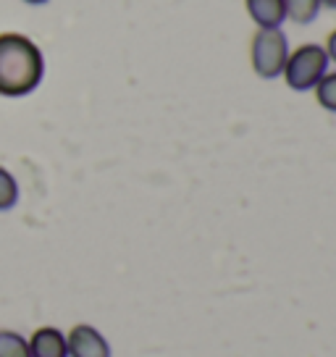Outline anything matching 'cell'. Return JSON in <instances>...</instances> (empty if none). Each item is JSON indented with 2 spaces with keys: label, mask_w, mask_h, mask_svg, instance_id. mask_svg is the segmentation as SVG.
<instances>
[{
  "label": "cell",
  "mask_w": 336,
  "mask_h": 357,
  "mask_svg": "<svg viewBox=\"0 0 336 357\" xmlns=\"http://www.w3.org/2000/svg\"><path fill=\"white\" fill-rule=\"evenodd\" d=\"M326 56H328V61H334L336 63V29L331 34H328V40H326Z\"/></svg>",
  "instance_id": "8fae6325"
},
{
  "label": "cell",
  "mask_w": 336,
  "mask_h": 357,
  "mask_svg": "<svg viewBox=\"0 0 336 357\" xmlns=\"http://www.w3.org/2000/svg\"><path fill=\"white\" fill-rule=\"evenodd\" d=\"M19 202V181L8 168L0 166V213L11 211Z\"/></svg>",
  "instance_id": "9c48e42d"
},
{
  "label": "cell",
  "mask_w": 336,
  "mask_h": 357,
  "mask_svg": "<svg viewBox=\"0 0 336 357\" xmlns=\"http://www.w3.org/2000/svg\"><path fill=\"white\" fill-rule=\"evenodd\" d=\"M328 56H326V50L321 45L315 43H305L300 47H294L289 50V58H287V63H284V79H287V84L291 89H297V92H307V89H313L323 74H328Z\"/></svg>",
  "instance_id": "7a4b0ae2"
},
{
  "label": "cell",
  "mask_w": 336,
  "mask_h": 357,
  "mask_svg": "<svg viewBox=\"0 0 336 357\" xmlns=\"http://www.w3.org/2000/svg\"><path fill=\"white\" fill-rule=\"evenodd\" d=\"M0 357H32L29 355V339L19 331L0 328Z\"/></svg>",
  "instance_id": "ba28073f"
},
{
  "label": "cell",
  "mask_w": 336,
  "mask_h": 357,
  "mask_svg": "<svg viewBox=\"0 0 336 357\" xmlns=\"http://www.w3.org/2000/svg\"><path fill=\"white\" fill-rule=\"evenodd\" d=\"M321 6H326V8H336V0H321Z\"/></svg>",
  "instance_id": "4fadbf2b"
},
{
  "label": "cell",
  "mask_w": 336,
  "mask_h": 357,
  "mask_svg": "<svg viewBox=\"0 0 336 357\" xmlns=\"http://www.w3.org/2000/svg\"><path fill=\"white\" fill-rule=\"evenodd\" d=\"M315 98L321 102V108L336 113V71L331 74H323V79L315 84Z\"/></svg>",
  "instance_id": "30bf717a"
},
{
  "label": "cell",
  "mask_w": 336,
  "mask_h": 357,
  "mask_svg": "<svg viewBox=\"0 0 336 357\" xmlns=\"http://www.w3.org/2000/svg\"><path fill=\"white\" fill-rule=\"evenodd\" d=\"M29 355L32 357H68L66 334L56 326H40L29 336Z\"/></svg>",
  "instance_id": "5b68a950"
},
{
  "label": "cell",
  "mask_w": 336,
  "mask_h": 357,
  "mask_svg": "<svg viewBox=\"0 0 336 357\" xmlns=\"http://www.w3.org/2000/svg\"><path fill=\"white\" fill-rule=\"evenodd\" d=\"M284 11H287V19L300 26H307L321 13V0H284Z\"/></svg>",
  "instance_id": "52a82bcc"
},
{
  "label": "cell",
  "mask_w": 336,
  "mask_h": 357,
  "mask_svg": "<svg viewBox=\"0 0 336 357\" xmlns=\"http://www.w3.org/2000/svg\"><path fill=\"white\" fill-rule=\"evenodd\" d=\"M252 68L260 79H276L289 58V40L281 29H258L252 37Z\"/></svg>",
  "instance_id": "3957f363"
},
{
  "label": "cell",
  "mask_w": 336,
  "mask_h": 357,
  "mask_svg": "<svg viewBox=\"0 0 336 357\" xmlns=\"http://www.w3.org/2000/svg\"><path fill=\"white\" fill-rule=\"evenodd\" d=\"M68 357H111V344L95 326L79 324L66 334Z\"/></svg>",
  "instance_id": "277c9868"
},
{
  "label": "cell",
  "mask_w": 336,
  "mask_h": 357,
  "mask_svg": "<svg viewBox=\"0 0 336 357\" xmlns=\"http://www.w3.org/2000/svg\"><path fill=\"white\" fill-rule=\"evenodd\" d=\"M250 19L258 24V29H281L287 19L284 0H245Z\"/></svg>",
  "instance_id": "8992f818"
},
{
  "label": "cell",
  "mask_w": 336,
  "mask_h": 357,
  "mask_svg": "<svg viewBox=\"0 0 336 357\" xmlns=\"http://www.w3.org/2000/svg\"><path fill=\"white\" fill-rule=\"evenodd\" d=\"M22 3H26V6H45L50 0H22Z\"/></svg>",
  "instance_id": "7c38bea8"
},
{
  "label": "cell",
  "mask_w": 336,
  "mask_h": 357,
  "mask_svg": "<svg viewBox=\"0 0 336 357\" xmlns=\"http://www.w3.org/2000/svg\"><path fill=\"white\" fill-rule=\"evenodd\" d=\"M45 79V56L32 37L0 32V98H26Z\"/></svg>",
  "instance_id": "6da1fadb"
}]
</instances>
